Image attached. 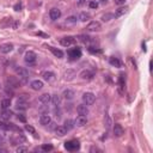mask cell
<instances>
[{
  "mask_svg": "<svg viewBox=\"0 0 153 153\" xmlns=\"http://www.w3.org/2000/svg\"><path fill=\"white\" fill-rule=\"evenodd\" d=\"M21 7H22V5H21V4H17V5L15 6V10H16V11H21Z\"/></svg>",
  "mask_w": 153,
  "mask_h": 153,
  "instance_id": "obj_39",
  "label": "cell"
},
{
  "mask_svg": "<svg viewBox=\"0 0 153 153\" xmlns=\"http://www.w3.org/2000/svg\"><path fill=\"white\" fill-rule=\"evenodd\" d=\"M90 18H91V16H90V13H89V12H82L80 15H79V21H82V22L89 21Z\"/></svg>",
  "mask_w": 153,
  "mask_h": 153,
  "instance_id": "obj_25",
  "label": "cell"
},
{
  "mask_svg": "<svg viewBox=\"0 0 153 153\" xmlns=\"http://www.w3.org/2000/svg\"><path fill=\"white\" fill-rule=\"evenodd\" d=\"M89 6H90V9H97V7H98V3H96V1H90V3H89Z\"/></svg>",
  "mask_w": 153,
  "mask_h": 153,
  "instance_id": "obj_34",
  "label": "cell"
},
{
  "mask_svg": "<svg viewBox=\"0 0 153 153\" xmlns=\"http://www.w3.org/2000/svg\"><path fill=\"white\" fill-rule=\"evenodd\" d=\"M77 17L75 16H71V17H68L67 19H66V23L67 24H74V23H77Z\"/></svg>",
  "mask_w": 153,
  "mask_h": 153,
  "instance_id": "obj_30",
  "label": "cell"
},
{
  "mask_svg": "<svg viewBox=\"0 0 153 153\" xmlns=\"http://www.w3.org/2000/svg\"><path fill=\"white\" fill-rule=\"evenodd\" d=\"M116 5H124L126 4V0H114Z\"/></svg>",
  "mask_w": 153,
  "mask_h": 153,
  "instance_id": "obj_38",
  "label": "cell"
},
{
  "mask_svg": "<svg viewBox=\"0 0 153 153\" xmlns=\"http://www.w3.org/2000/svg\"><path fill=\"white\" fill-rule=\"evenodd\" d=\"M50 122H51L50 115H48V114H42L41 116H39V123H41L42 126H48Z\"/></svg>",
  "mask_w": 153,
  "mask_h": 153,
  "instance_id": "obj_10",
  "label": "cell"
},
{
  "mask_svg": "<svg viewBox=\"0 0 153 153\" xmlns=\"http://www.w3.org/2000/svg\"><path fill=\"white\" fill-rule=\"evenodd\" d=\"M110 18H112V15H104L103 17H102V19L104 22H108V21H110Z\"/></svg>",
  "mask_w": 153,
  "mask_h": 153,
  "instance_id": "obj_37",
  "label": "cell"
},
{
  "mask_svg": "<svg viewBox=\"0 0 153 153\" xmlns=\"http://www.w3.org/2000/svg\"><path fill=\"white\" fill-rule=\"evenodd\" d=\"M36 59H37V55H36V53H35V51L29 50V51H26V53H25L24 60H25V62H26V63H29V65L35 63V62H36Z\"/></svg>",
  "mask_w": 153,
  "mask_h": 153,
  "instance_id": "obj_3",
  "label": "cell"
},
{
  "mask_svg": "<svg viewBox=\"0 0 153 153\" xmlns=\"http://www.w3.org/2000/svg\"><path fill=\"white\" fill-rule=\"evenodd\" d=\"M106 1H108V0H101V3H102V4H106Z\"/></svg>",
  "mask_w": 153,
  "mask_h": 153,
  "instance_id": "obj_42",
  "label": "cell"
},
{
  "mask_svg": "<svg viewBox=\"0 0 153 153\" xmlns=\"http://www.w3.org/2000/svg\"><path fill=\"white\" fill-rule=\"evenodd\" d=\"M19 84H21L19 79H16V78H10V79H7V85L11 86V88H13V89L18 88Z\"/></svg>",
  "mask_w": 153,
  "mask_h": 153,
  "instance_id": "obj_18",
  "label": "cell"
},
{
  "mask_svg": "<svg viewBox=\"0 0 153 153\" xmlns=\"http://www.w3.org/2000/svg\"><path fill=\"white\" fill-rule=\"evenodd\" d=\"M86 1H88V0H79V5H84V4H86Z\"/></svg>",
  "mask_w": 153,
  "mask_h": 153,
  "instance_id": "obj_40",
  "label": "cell"
},
{
  "mask_svg": "<svg viewBox=\"0 0 153 153\" xmlns=\"http://www.w3.org/2000/svg\"><path fill=\"white\" fill-rule=\"evenodd\" d=\"M0 90H1V85H0Z\"/></svg>",
  "mask_w": 153,
  "mask_h": 153,
  "instance_id": "obj_43",
  "label": "cell"
},
{
  "mask_svg": "<svg viewBox=\"0 0 153 153\" xmlns=\"http://www.w3.org/2000/svg\"><path fill=\"white\" fill-rule=\"evenodd\" d=\"M62 96H63V98H65V99H67V101H72V99L74 98L75 94H74V91H73V90L67 89V90H65V91H63Z\"/></svg>",
  "mask_w": 153,
  "mask_h": 153,
  "instance_id": "obj_14",
  "label": "cell"
},
{
  "mask_svg": "<svg viewBox=\"0 0 153 153\" xmlns=\"http://www.w3.org/2000/svg\"><path fill=\"white\" fill-rule=\"evenodd\" d=\"M67 129H66V127L65 126H57V127L55 128V134L56 135H59V136H63V135H66L67 134Z\"/></svg>",
  "mask_w": 153,
  "mask_h": 153,
  "instance_id": "obj_16",
  "label": "cell"
},
{
  "mask_svg": "<svg viewBox=\"0 0 153 153\" xmlns=\"http://www.w3.org/2000/svg\"><path fill=\"white\" fill-rule=\"evenodd\" d=\"M74 42H75V39L73 37H63L60 39V44L63 45V47H69V45H72Z\"/></svg>",
  "mask_w": 153,
  "mask_h": 153,
  "instance_id": "obj_8",
  "label": "cell"
},
{
  "mask_svg": "<svg viewBox=\"0 0 153 153\" xmlns=\"http://www.w3.org/2000/svg\"><path fill=\"white\" fill-rule=\"evenodd\" d=\"M123 133H124V129L121 124H118V123H115L114 124V135L120 138V136H122L123 135Z\"/></svg>",
  "mask_w": 153,
  "mask_h": 153,
  "instance_id": "obj_11",
  "label": "cell"
},
{
  "mask_svg": "<svg viewBox=\"0 0 153 153\" xmlns=\"http://www.w3.org/2000/svg\"><path fill=\"white\" fill-rule=\"evenodd\" d=\"M6 139V130L0 128V142H3Z\"/></svg>",
  "mask_w": 153,
  "mask_h": 153,
  "instance_id": "obj_31",
  "label": "cell"
},
{
  "mask_svg": "<svg viewBox=\"0 0 153 153\" xmlns=\"http://www.w3.org/2000/svg\"><path fill=\"white\" fill-rule=\"evenodd\" d=\"M126 12H127V7H118L116 10V12H115V17L116 18H120L121 16H123Z\"/></svg>",
  "mask_w": 153,
  "mask_h": 153,
  "instance_id": "obj_26",
  "label": "cell"
},
{
  "mask_svg": "<svg viewBox=\"0 0 153 153\" xmlns=\"http://www.w3.org/2000/svg\"><path fill=\"white\" fill-rule=\"evenodd\" d=\"M86 29H88V31H91V32H96V31H99L102 29V26H101V23L99 22H91L88 24V26H86Z\"/></svg>",
  "mask_w": 153,
  "mask_h": 153,
  "instance_id": "obj_5",
  "label": "cell"
},
{
  "mask_svg": "<svg viewBox=\"0 0 153 153\" xmlns=\"http://www.w3.org/2000/svg\"><path fill=\"white\" fill-rule=\"evenodd\" d=\"M16 73L18 75V79L19 82H21L22 84H26L29 80V72L26 71L24 67H21V66H18V67H16Z\"/></svg>",
  "mask_w": 153,
  "mask_h": 153,
  "instance_id": "obj_1",
  "label": "cell"
},
{
  "mask_svg": "<svg viewBox=\"0 0 153 153\" xmlns=\"http://www.w3.org/2000/svg\"><path fill=\"white\" fill-rule=\"evenodd\" d=\"M18 118H19V120H21V121L25 122V117H23V116H19V115H18Z\"/></svg>",
  "mask_w": 153,
  "mask_h": 153,
  "instance_id": "obj_41",
  "label": "cell"
},
{
  "mask_svg": "<svg viewBox=\"0 0 153 153\" xmlns=\"http://www.w3.org/2000/svg\"><path fill=\"white\" fill-rule=\"evenodd\" d=\"M16 152H17V153H22V152H28V148H26V147H23V146H19V147H17Z\"/></svg>",
  "mask_w": 153,
  "mask_h": 153,
  "instance_id": "obj_33",
  "label": "cell"
},
{
  "mask_svg": "<svg viewBox=\"0 0 153 153\" xmlns=\"http://www.w3.org/2000/svg\"><path fill=\"white\" fill-rule=\"evenodd\" d=\"M49 48V50L54 54L56 57H59V59H61V57H63V53L60 50V49H56V48H54V47H48Z\"/></svg>",
  "mask_w": 153,
  "mask_h": 153,
  "instance_id": "obj_22",
  "label": "cell"
},
{
  "mask_svg": "<svg viewBox=\"0 0 153 153\" xmlns=\"http://www.w3.org/2000/svg\"><path fill=\"white\" fill-rule=\"evenodd\" d=\"M13 49V44L12 43H3L0 44V53L1 54H7V53L12 51Z\"/></svg>",
  "mask_w": 153,
  "mask_h": 153,
  "instance_id": "obj_6",
  "label": "cell"
},
{
  "mask_svg": "<svg viewBox=\"0 0 153 153\" xmlns=\"http://www.w3.org/2000/svg\"><path fill=\"white\" fill-rule=\"evenodd\" d=\"M79 147H80V145H79V142L77 140H71V141H67L65 144V148L67 151H77L79 150Z\"/></svg>",
  "mask_w": 153,
  "mask_h": 153,
  "instance_id": "obj_4",
  "label": "cell"
},
{
  "mask_svg": "<svg viewBox=\"0 0 153 153\" xmlns=\"http://www.w3.org/2000/svg\"><path fill=\"white\" fill-rule=\"evenodd\" d=\"M49 17H50L51 21H57V19L61 17V11L59 9H51L49 12Z\"/></svg>",
  "mask_w": 153,
  "mask_h": 153,
  "instance_id": "obj_9",
  "label": "cell"
},
{
  "mask_svg": "<svg viewBox=\"0 0 153 153\" xmlns=\"http://www.w3.org/2000/svg\"><path fill=\"white\" fill-rule=\"evenodd\" d=\"M82 56V50L79 48H73L72 50H69V57L72 60H75V59H79Z\"/></svg>",
  "mask_w": 153,
  "mask_h": 153,
  "instance_id": "obj_12",
  "label": "cell"
},
{
  "mask_svg": "<svg viewBox=\"0 0 153 153\" xmlns=\"http://www.w3.org/2000/svg\"><path fill=\"white\" fill-rule=\"evenodd\" d=\"M10 105H11V99L10 98H5V99H3L1 101V109L3 110H5V109H9L10 108Z\"/></svg>",
  "mask_w": 153,
  "mask_h": 153,
  "instance_id": "obj_23",
  "label": "cell"
},
{
  "mask_svg": "<svg viewBox=\"0 0 153 153\" xmlns=\"http://www.w3.org/2000/svg\"><path fill=\"white\" fill-rule=\"evenodd\" d=\"M80 41L84 43H88V42H90V37L89 36H80Z\"/></svg>",
  "mask_w": 153,
  "mask_h": 153,
  "instance_id": "obj_35",
  "label": "cell"
},
{
  "mask_svg": "<svg viewBox=\"0 0 153 153\" xmlns=\"http://www.w3.org/2000/svg\"><path fill=\"white\" fill-rule=\"evenodd\" d=\"M0 117H1L3 120H10V118L12 117V111H10V110H7V109H5V110L1 112Z\"/></svg>",
  "mask_w": 153,
  "mask_h": 153,
  "instance_id": "obj_24",
  "label": "cell"
},
{
  "mask_svg": "<svg viewBox=\"0 0 153 153\" xmlns=\"http://www.w3.org/2000/svg\"><path fill=\"white\" fill-rule=\"evenodd\" d=\"M43 79H44V80H47V82H53L55 79V74L53 72H50V71L44 72L43 73Z\"/></svg>",
  "mask_w": 153,
  "mask_h": 153,
  "instance_id": "obj_19",
  "label": "cell"
},
{
  "mask_svg": "<svg viewBox=\"0 0 153 153\" xmlns=\"http://www.w3.org/2000/svg\"><path fill=\"white\" fill-rule=\"evenodd\" d=\"M42 150L43 151H51L53 150V146H50V145H43L42 146Z\"/></svg>",
  "mask_w": 153,
  "mask_h": 153,
  "instance_id": "obj_36",
  "label": "cell"
},
{
  "mask_svg": "<svg viewBox=\"0 0 153 153\" xmlns=\"http://www.w3.org/2000/svg\"><path fill=\"white\" fill-rule=\"evenodd\" d=\"M77 111H78V114H79V115H85V116H88V114H89L88 105H85V104L78 105V106H77Z\"/></svg>",
  "mask_w": 153,
  "mask_h": 153,
  "instance_id": "obj_13",
  "label": "cell"
},
{
  "mask_svg": "<svg viewBox=\"0 0 153 153\" xmlns=\"http://www.w3.org/2000/svg\"><path fill=\"white\" fill-rule=\"evenodd\" d=\"M25 130H26V132H29V133H31V134H35V129H34V127H31V126H29V124H26V126H25Z\"/></svg>",
  "mask_w": 153,
  "mask_h": 153,
  "instance_id": "obj_32",
  "label": "cell"
},
{
  "mask_svg": "<svg viewBox=\"0 0 153 153\" xmlns=\"http://www.w3.org/2000/svg\"><path fill=\"white\" fill-rule=\"evenodd\" d=\"M109 62L111 66H115V67H121V61L117 57H110Z\"/></svg>",
  "mask_w": 153,
  "mask_h": 153,
  "instance_id": "obj_27",
  "label": "cell"
},
{
  "mask_svg": "<svg viewBox=\"0 0 153 153\" xmlns=\"http://www.w3.org/2000/svg\"><path fill=\"white\" fill-rule=\"evenodd\" d=\"M50 95L49 94H43V95H41V96H39V102H41L42 104H48L49 102H50Z\"/></svg>",
  "mask_w": 153,
  "mask_h": 153,
  "instance_id": "obj_20",
  "label": "cell"
},
{
  "mask_svg": "<svg viewBox=\"0 0 153 153\" xmlns=\"http://www.w3.org/2000/svg\"><path fill=\"white\" fill-rule=\"evenodd\" d=\"M50 102L53 103L54 106H60L61 105V97H60L59 95H53L50 97Z\"/></svg>",
  "mask_w": 153,
  "mask_h": 153,
  "instance_id": "obj_17",
  "label": "cell"
},
{
  "mask_svg": "<svg viewBox=\"0 0 153 153\" xmlns=\"http://www.w3.org/2000/svg\"><path fill=\"white\" fill-rule=\"evenodd\" d=\"M74 126H75L74 121H72V120H66V122H65V127H66V129H67V130L73 129V128H74Z\"/></svg>",
  "mask_w": 153,
  "mask_h": 153,
  "instance_id": "obj_29",
  "label": "cell"
},
{
  "mask_svg": "<svg viewBox=\"0 0 153 153\" xmlns=\"http://www.w3.org/2000/svg\"><path fill=\"white\" fill-rule=\"evenodd\" d=\"M26 108H28V102H24V101L17 102V109L18 110H25Z\"/></svg>",
  "mask_w": 153,
  "mask_h": 153,
  "instance_id": "obj_28",
  "label": "cell"
},
{
  "mask_svg": "<svg viewBox=\"0 0 153 153\" xmlns=\"http://www.w3.org/2000/svg\"><path fill=\"white\" fill-rule=\"evenodd\" d=\"M30 88L35 91H38L43 88V82L42 80H34L31 84H30Z\"/></svg>",
  "mask_w": 153,
  "mask_h": 153,
  "instance_id": "obj_15",
  "label": "cell"
},
{
  "mask_svg": "<svg viewBox=\"0 0 153 153\" xmlns=\"http://www.w3.org/2000/svg\"><path fill=\"white\" fill-rule=\"evenodd\" d=\"M96 101V97L92 92H85L83 95V102L85 105H92Z\"/></svg>",
  "mask_w": 153,
  "mask_h": 153,
  "instance_id": "obj_2",
  "label": "cell"
},
{
  "mask_svg": "<svg viewBox=\"0 0 153 153\" xmlns=\"http://www.w3.org/2000/svg\"><path fill=\"white\" fill-rule=\"evenodd\" d=\"M80 77L82 79H86V80H90V79L94 78V73L90 72V71H83L80 73Z\"/></svg>",
  "mask_w": 153,
  "mask_h": 153,
  "instance_id": "obj_21",
  "label": "cell"
},
{
  "mask_svg": "<svg viewBox=\"0 0 153 153\" xmlns=\"http://www.w3.org/2000/svg\"><path fill=\"white\" fill-rule=\"evenodd\" d=\"M74 123H75V126H78V127H84V126L88 123V117H86L85 115H79L75 118Z\"/></svg>",
  "mask_w": 153,
  "mask_h": 153,
  "instance_id": "obj_7",
  "label": "cell"
}]
</instances>
